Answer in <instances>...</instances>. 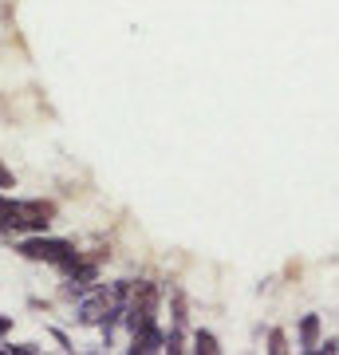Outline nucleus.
Segmentation results:
<instances>
[{
  "mask_svg": "<svg viewBox=\"0 0 339 355\" xmlns=\"http://www.w3.org/2000/svg\"><path fill=\"white\" fill-rule=\"evenodd\" d=\"M126 296H130V284H111V288H91V296L79 304V320L83 324H114V320L123 316L126 308Z\"/></svg>",
  "mask_w": 339,
  "mask_h": 355,
  "instance_id": "2",
  "label": "nucleus"
},
{
  "mask_svg": "<svg viewBox=\"0 0 339 355\" xmlns=\"http://www.w3.org/2000/svg\"><path fill=\"white\" fill-rule=\"evenodd\" d=\"M268 343H272V347H268V352H288V347H284V331H272V336H268Z\"/></svg>",
  "mask_w": 339,
  "mask_h": 355,
  "instance_id": "8",
  "label": "nucleus"
},
{
  "mask_svg": "<svg viewBox=\"0 0 339 355\" xmlns=\"http://www.w3.org/2000/svg\"><path fill=\"white\" fill-rule=\"evenodd\" d=\"M51 217H55L51 202H16V198L0 193V229H8V233H44Z\"/></svg>",
  "mask_w": 339,
  "mask_h": 355,
  "instance_id": "1",
  "label": "nucleus"
},
{
  "mask_svg": "<svg viewBox=\"0 0 339 355\" xmlns=\"http://www.w3.org/2000/svg\"><path fill=\"white\" fill-rule=\"evenodd\" d=\"M8 328H12V320H8V316H0V336H4Z\"/></svg>",
  "mask_w": 339,
  "mask_h": 355,
  "instance_id": "10",
  "label": "nucleus"
},
{
  "mask_svg": "<svg viewBox=\"0 0 339 355\" xmlns=\"http://www.w3.org/2000/svg\"><path fill=\"white\" fill-rule=\"evenodd\" d=\"M300 347L304 352H315V347H320V320L315 316L300 320Z\"/></svg>",
  "mask_w": 339,
  "mask_h": 355,
  "instance_id": "6",
  "label": "nucleus"
},
{
  "mask_svg": "<svg viewBox=\"0 0 339 355\" xmlns=\"http://www.w3.org/2000/svg\"><path fill=\"white\" fill-rule=\"evenodd\" d=\"M162 331H158V324H150V328H139L130 331V352L134 355H146V352H162Z\"/></svg>",
  "mask_w": 339,
  "mask_h": 355,
  "instance_id": "5",
  "label": "nucleus"
},
{
  "mask_svg": "<svg viewBox=\"0 0 339 355\" xmlns=\"http://www.w3.org/2000/svg\"><path fill=\"white\" fill-rule=\"evenodd\" d=\"M8 186H12V170H4V166H0V190H8Z\"/></svg>",
  "mask_w": 339,
  "mask_h": 355,
  "instance_id": "9",
  "label": "nucleus"
},
{
  "mask_svg": "<svg viewBox=\"0 0 339 355\" xmlns=\"http://www.w3.org/2000/svg\"><path fill=\"white\" fill-rule=\"evenodd\" d=\"M158 300H162V288L154 284V280H139L134 288H130V296H126V328L139 331V328H150L154 316H158Z\"/></svg>",
  "mask_w": 339,
  "mask_h": 355,
  "instance_id": "3",
  "label": "nucleus"
},
{
  "mask_svg": "<svg viewBox=\"0 0 339 355\" xmlns=\"http://www.w3.org/2000/svg\"><path fill=\"white\" fill-rule=\"evenodd\" d=\"M193 352L198 355H217L221 352V343H217L214 331H198V336H193Z\"/></svg>",
  "mask_w": 339,
  "mask_h": 355,
  "instance_id": "7",
  "label": "nucleus"
},
{
  "mask_svg": "<svg viewBox=\"0 0 339 355\" xmlns=\"http://www.w3.org/2000/svg\"><path fill=\"white\" fill-rule=\"evenodd\" d=\"M20 257H28V261H44V265H55V268H67L71 261H76V245L71 241H60V237H28V241H20Z\"/></svg>",
  "mask_w": 339,
  "mask_h": 355,
  "instance_id": "4",
  "label": "nucleus"
}]
</instances>
